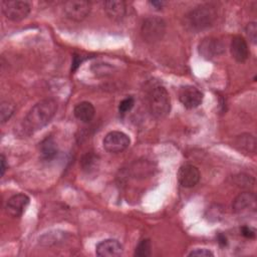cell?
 Instances as JSON below:
<instances>
[{
	"mask_svg": "<svg viewBox=\"0 0 257 257\" xmlns=\"http://www.w3.org/2000/svg\"><path fill=\"white\" fill-rule=\"evenodd\" d=\"M57 110V102L53 98H44L36 102L27 112L21 124L24 135H31L50 122Z\"/></svg>",
	"mask_w": 257,
	"mask_h": 257,
	"instance_id": "cell-1",
	"label": "cell"
},
{
	"mask_svg": "<svg viewBox=\"0 0 257 257\" xmlns=\"http://www.w3.org/2000/svg\"><path fill=\"white\" fill-rule=\"evenodd\" d=\"M39 150H40L41 158L44 161H48V162L52 161L57 156V153H58L56 143H55V141L51 137L45 138L40 143Z\"/></svg>",
	"mask_w": 257,
	"mask_h": 257,
	"instance_id": "cell-18",
	"label": "cell"
},
{
	"mask_svg": "<svg viewBox=\"0 0 257 257\" xmlns=\"http://www.w3.org/2000/svg\"><path fill=\"white\" fill-rule=\"evenodd\" d=\"M166 33V22L158 16L147 17L141 26L143 39L148 43H156L164 37Z\"/></svg>",
	"mask_w": 257,
	"mask_h": 257,
	"instance_id": "cell-4",
	"label": "cell"
},
{
	"mask_svg": "<svg viewBox=\"0 0 257 257\" xmlns=\"http://www.w3.org/2000/svg\"><path fill=\"white\" fill-rule=\"evenodd\" d=\"M73 113L78 120L82 122H89L94 116L95 109L91 102L81 101L74 106Z\"/></svg>",
	"mask_w": 257,
	"mask_h": 257,
	"instance_id": "cell-16",
	"label": "cell"
},
{
	"mask_svg": "<svg viewBox=\"0 0 257 257\" xmlns=\"http://www.w3.org/2000/svg\"><path fill=\"white\" fill-rule=\"evenodd\" d=\"M122 245L115 239H105L96 245L95 253L100 257H115L122 254Z\"/></svg>",
	"mask_w": 257,
	"mask_h": 257,
	"instance_id": "cell-13",
	"label": "cell"
},
{
	"mask_svg": "<svg viewBox=\"0 0 257 257\" xmlns=\"http://www.w3.org/2000/svg\"><path fill=\"white\" fill-rule=\"evenodd\" d=\"M135 104V99L133 96H127L125 98H123L119 104H118V110L120 113H125L127 111H130L133 106Z\"/></svg>",
	"mask_w": 257,
	"mask_h": 257,
	"instance_id": "cell-25",
	"label": "cell"
},
{
	"mask_svg": "<svg viewBox=\"0 0 257 257\" xmlns=\"http://www.w3.org/2000/svg\"><path fill=\"white\" fill-rule=\"evenodd\" d=\"M131 140L128 136L119 131H112L105 135L102 145L105 151L108 153L116 154L121 153L128 148Z\"/></svg>",
	"mask_w": 257,
	"mask_h": 257,
	"instance_id": "cell-6",
	"label": "cell"
},
{
	"mask_svg": "<svg viewBox=\"0 0 257 257\" xmlns=\"http://www.w3.org/2000/svg\"><path fill=\"white\" fill-rule=\"evenodd\" d=\"M15 110V106L13 103L9 101H2L0 107V114H1V122H6L13 114Z\"/></svg>",
	"mask_w": 257,
	"mask_h": 257,
	"instance_id": "cell-22",
	"label": "cell"
},
{
	"mask_svg": "<svg viewBox=\"0 0 257 257\" xmlns=\"http://www.w3.org/2000/svg\"><path fill=\"white\" fill-rule=\"evenodd\" d=\"M1 8L5 17L11 21H20L26 18L31 10L30 4L21 0L2 1Z\"/></svg>",
	"mask_w": 257,
	"mask_h": 257,
	"instance_id": "cell-5",
	"label": "cell"
},
{
	"mask_svg": "<svg viewBox=\"0 0 257 257\" xmlns=\"http://www.w3.org/2000/svg\"><path fill=\"white\" fill-rule=\"evenodd\" d=\"M230 51L232 57L238 62L246 61L249 56V48L247 42L240 35H236L232 38L230 44Z\"/></svg>",
	"mask_w": 257,
	"mask_h": 257,
	"instance_id": "cell-14",
	"label": "cell"
},
{
	"mask_svg": "<svg viewBox=\"0 0 257 257\" xmlns=\"http://www.w3.org/2000/svg\"><path fill=\"white\" fill-rule=\"evenodd\" d=\"M148 106L151 114L155 118L166 117L171 110V99L167 89L158 85L152 88L148 97Z\"/></svg>",
	"mask_w": 257,
	"mask_h": 257,
	"instance_id": "cell-3",
	"label": "cell"
},
{
	"mask_svg": "<svg viewBox=\"0 0 257 257\" xmlns=\"http://www.w3.org/2000/svg\"><path fill=\"white\" fill-rule=\"evenodd\" d=\"M150 4L154 7H156V9H161L165 5V2H163V1H151Z\"/></svg>",
	"mask_w": 257,
	"mask_h": 257,
	"instance_id": "cell-30",
	"label": "cell"
},
{
	"mask_svg": "<svg viewBox=\"0 0 257 257\" xmlns=\"http://www.w3.org/2000/svg\"><path fill=\"white\" fill-rule=\"evenodd\" d=\"M235 184L242 188H253L255 184V180L251 176L240 174L235 176Z\"/></svg>",
	"mask_w": 257,
	"mask_h": 257,
	"instance_id": "cell-23",
	"label": "cell"
},
{
	"mask_svg": "<svg viewBox=\"0 0 257 257\" xmlns=\"http://www.w3.org/2000/svg\"><path fill=\"white\" fill-rule=\"evenodd\" d=\"M232 209L236 214H247L256 209V197L251 192L240 193L233 201Z\"/></svg>",
	"mask_w": 257,
	"mask_h": 257,
	"instance_id": "cell-12",
	"label": "cell"
},
{
	"mask_svg": "<svg viewBox=\"0 0 257 257\" xmlns=\"http://www.w3.org/2000/svg\"><path fill=\"white\" fill-rule=\"evenodd\" d=\"M29 202L30 199L27 195L22 193L15 194L7 200L5 205V211L11 217L18 218L24 213L27 206L29 205Z\"/></svg>",
	"mask_w": 257,
	"mask_h": 257,
	"instance_id": "cell-11",
	"label": "cell"
},
{
	"mask_svg": "<svg viewBox=\"0 0 257 257\" xmlns=\"http://www.w3.org/2000/svg\"><path fill=\"white\" fill-rule=\"evenodd\" d=\"M80 166L82 171L87 175L94 174L99 168V157L92 152L86 153L81 158Z\"/></svg>",
	"mask_w": 257,
	"mask_h": 257,
	"instance_id": "cell-19",
	"label": "cell"
},
{
	"mask_svg": "<svg viewBox=\"0 0 257 257\" xmlns=\"http://www.w3.org/2000/svg\"><path fill=\"white\" fill-rule=\"evenodd\" d=\"M245 32H246V35L247 37L249 38V40L252 42V43H256V40H257V25H256V22H249L246 27H245Z\"/></svg>",
	"mask_w": 257,
	"mask_h": 257,
	"instance_id": "cell-24",
	"label": "cell"
},
{
	"mask_svg": "<svg viewBox=\"0 0 257 257\" xmlns=\"http://www.w3.org/2000/svg\"><path fill=\"white\" fill-rule=\"evenodd\" d=\"M0 163H1V167H0V172H1V177L4 176L5 174V171L7 169V165H6V159H5V156L2 154L1 155V160H0Z\"/></svg>",
	"mask_w": 257,
	"mask_h": 257,
	"instance_id": "cell-29",
	"label": "cell"
},
{
	"mask_svg": "<svg viewBox=\"0 0 257 257\" xmlns=\"http://www.w3.org/2000/svg\"><path fill=\"white\" fill-rule=\"evenodd\" d=\"M203 93L193 85H185L179 89V100L186 108H195L203 101Z\"/></svg>",
	"mask_w": 257,
	"mask_h": 257,
	"instance_id": "cell-8",
	"label": "cell"
},
{
	"mask_svg": "<svg viewBox=\"0 0 257 257\" xmlns=\"http://www.w3.org/2000/svg\"><path fill=\"white\" fill-rule=\"evenodd\" d=\"M199 53L205 59H212L225 50V46L219 39L215 37H206L199 44Z\"/></svg>",
	"mask_w": 257,
	"mask_h": 257,
	"instance_id": "cell-9",
	"label": "cell"
},
{
	"mask_svg": "<svg viewBox=\"0 0 257 257\" xmlns=\"http://www.w3.org/2000/svg\"><path fill=\"white\" fill-rule=\"evenodd\" d=\"M217 241H218V243H219V245H220L221 247H225V246H227V244H228V241H227L226 236H225L224 234H222V233H219V234L217 235Z\"/></svg>",
	"mask_w": 257,
	"mask_h": 257,
	"instance_id": "cell-28",
	"label": "cell"
},
{
	"mask_svg": "<svg viewBox=\"0 0 257 257\" xmlns=\"http://www.w3.org/2000/svg\"><path fill=\"white\" fill-rule=\"evenodd\" d=\"M177 177L182 187L193 188L199 183L201 174L197 167L190 164H186L180 167Z\"/></svg>",
	"mask_w": 257,
	"mask_h": 257,
	"instance_id": "cell-10",
	"label": "cell"
},
{
	"mask_svg": "<svg viewBox=\"0 0 257 257\" xmlns=\"http://www.w3.org/2000/svg\"><path fill=\"white\" fill-rule=\"evenodd\" d=\"M151 241L149 239H143L139 242L135 250V256L138 257H148L151 255Z\"/></svg>",
	"mask_w": 257,
	"mask_h": 257,
	"instance_id": "cell-20",
	"label": "cell"
},
{
	"mask_svg": "<svg viewBox=\"0 0 257 257\" xmlns=\"http://www.w3.org/2000/svg\"><path fill=\"white\" fill-rule=\"evenodd\" d=\"M217 19V11L209 4L199 5L189 11L184 17L185 27L192 32H200L211 27Z\"/></svg>",
	"mask_w": 257,
	"mask_h": 257,
	"instance_id": "cell-2",
	"label": "cell"
},
{
	"mask_svg": "<svg viewBox=\"0 0 257 257\" xmlns=\"http://www.w3.org/2000/svg\"><path fill=\"white\" fill-rule=\"evenodd\" d=\"M234 146L239 151L254 154L256 152V139L251 134H242L236 137Z\"/></svg>",
	"mask_w": 257,
	"mask_h": 257,
	"instance_id": "cell-17",
	"label": "cell"
},
{
	"mask_svg": "<svg viewBox=\"0 0 257 257\" xmlns=\"http://www.w3.org/2000/svg\"><path fill=\"white\" fill-rule=\"evenodd\" d=\"M66 233L61 232V233H47L44 236L41 237L40 242L45 245H51V244H56L58 242H61L62 240L65 239Z\"/></svg>",
	"mask_w": 257,
	"mask_h": 257,
	"instance_id": "cell-21",
	"label": "cell"
},
{
	"mask_svg": "<svg viewBox=\"0 0 257 257\" xmlns=\"http://www.w3.org/2000/svg\"><path fill=\"white\" fill-rule=\"evenodd\" d=\"M91 9V5L85 0H69L64 3L63 12L65 16L72 21H82L85 19Z\"/></svg>",
	"mask_w": 257,
	"mask_h": 257,
	"instance_id": "cell-7",
	"label": "cell"
},
{
	"mask_svg": "<svg viewBox=\"0 0 257 257\" xmlns=\"http://www.w3.org/2000/svg\"><path fill=\"white\" fill-rule=\"evenodd\" d=\"M188 256H198V257H209V256H214L213 252H211L208 249L205 248H201V249H195L192 250Z\"/></svg>",
	"mask_w": 257,
	"mask_h": 257,
	"instance_id": "cell-26",
	"label": "cell"
},
{
	"mask_svg": "<svg viewBox=\"0 0 257 257\" xmlns=\"http://www.w3.org/2000/svg\"><path fill=\"white\" fill-rule=\"evenodd\" d=\"M240 231H241V234H242L245 238H247V239H253V238H255L256 232H255V230H254L252 227L243 226V227H241Z\"/></svg>",
	"mask_w": 257,
	"mask_h": 257,
	"instance_id": "cell-27",
	"label": "cell"
},
{
	"mask_svg": "<svg viewBox=\"0 0 257 257\" xmlns=\"http://www.w3.org/2000/svg\"><path fill=\"white\" fill-rule=\"evenodd\" d=\"M103 10L108 18L113 21H120L126 13V5L121 0H109L103 3Z\"/></svg>",
	"mask_w": 257,
	"mask_h": 257,
	"instance_id": "cell-15",
	"label": "cell"
}]
</instances>
